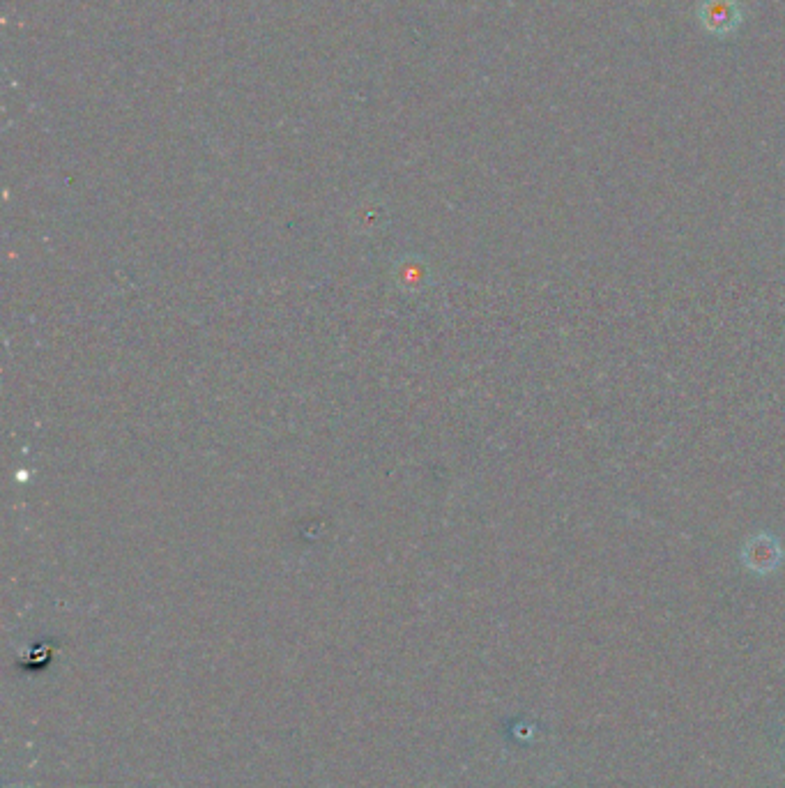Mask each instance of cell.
Segmentation results:
<instances>
[{
  "instance_id": "7a4b0ae2",
  "label": "cell",
  "mask_w": 785,
  "mask_h": 788,
  "mask_svg": "<svg viewBox=\"0 0 785 788\" xmlns=\"http://www.w3.org/2000/svg\"><path fill=\"white\" fill-rule=\"evenodd\" d=\"M783 549L776 537L760 533L751 537L744 547V565L756 574H769L781 565Z\"/></svg>"
},
{
  "instance_id": "6da1fadb",
  "label": "cell",
  "mask_w": 785,
  "mask_h": 788,
  "mask_svg": "<svg viewBox=\"0 0 785 788\" xmlns=\"http://www.w3.org/2000/svg\"><path fill=\"white\" fill-rule=\"evenodd\" d=\"M698 21L714 37H730L742 26L744 12L737 0H700Z\"/></svg>"
}]
</instances>
